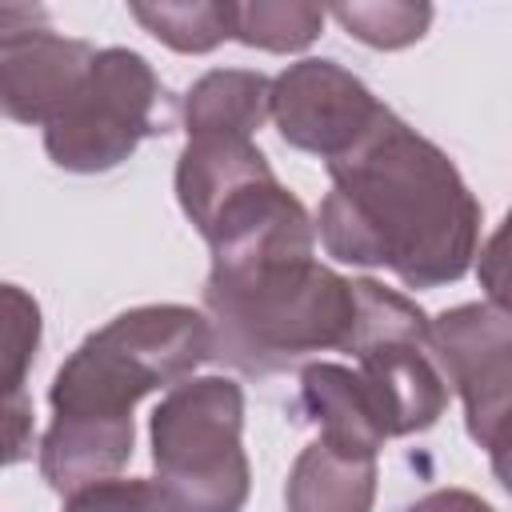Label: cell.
Segmentation results:
<instances>
[{"mask_svg":"<svg viewBox=\"0 0 512 512\" xmlns=\"http://www.w3.org/2000/svg\"><path fill=\"white\" fill-rule=\"evenodd\" d=\"M128 16L184 56H204L232 40V4L192 0V4H128Z\"/></svg>","mask_w":512,"mask_h":512,"instance_id":"14","label":"cell"},{"mask_svg":"<svg viewBox=\"0 0 512 512\" xmlns=\"http://www.w3.org/2000/svg\"><path fill=\"white\" fill-rule=\"evenodd\" d=\"M200 300L212 360L256 380L300 372L320 352H344L356 316L352 280L316 256L208 272Z\"/></svg>","mask_w":512,"mask_h":512,"instance_id":"3","label":"cell"},{"mask_svg":"<svg viewBox=\"0 0 512 512\" xmlns=\"http://www.w3.org/2000/svg\"><path fill=\"white\" fill-rule=\"evenodd\" d=\"M376 476V452L344 448L316 436L288 468L284 504L288 512H372Z\"/></svg>","mask_w":512,"mask_h":512,"instance_id":"12","label":"cell"},{"mask_svg":"<svg viewBox=\"0 0 512 512\" xmlns=\"http://www.w3.org/2000/svg\"><path fill=\"white\" fill-rule=\"evenodd\" d=\"M52 32V16L40 4H0V52Z\"/></svg>","mask_w":512,"mask_h":512,"instance_id":"20","label":"cell"},{"mask_svg":"<svg viewBox=\"0 0 512 512\" xmlns=\"http://www.w3.org/2000/svg\"><path fill=\"white\" fill-rule=\"evenodd\" d=\"M204 360L208 320L188 304H140L88 332L48 388L52 424L36 444L44 484L68 496L116 476L132 460L136 404L188 380Z\"/></svg>","mask_w":512,"mask_h":512,"instance_id":"2","label":"cell"},{"mask_svg":"<svg viewBox=\"0 0 512 512\" xmlns=\"http://www.w3.org/2000/svg\"><path fill=\"white\" fill-rule=\"evenodd\" d=\"M404 512H496V508L468 488H432L420 500H412Z\"/></svg>","mask_w":512,"mask_h":512,"instance_id":"21","label":"cell"},{"mask_svg":"<svg viewBox=\"0 0 512 512\" xmlns=\"http://www.w3.org/2000/svg\"><path fill=\"white\" fill-rule=\"evenodd\" d=\"M176 128V96L132 48H96L80 88L44 128L56 168L96 176L120 168L144 140Z\"/></svg>","mask_w":512,"mask_h":512,"instance_id":"6","label":"cell"},{"mask_svg":"<svg viewBox=\"0 0 512 512\" xmlns=\"http://www.w3.org/2000/svg\"><path fill=\"white\" fill-rule=\"evenodd\" d=\"M384 112L372 88L336 60H296L288 64L268 92V120L280 140L296 152L320 156L324 164L344 156Z\"/></svg>","mask_w":512,"mask_h":512,"instance_id":"9","label":"cell"},{"mask_svg":"<svg viewBox=\"0 0 512 512\" xmlns=\"http://www.w3.org/2000/svg\"><path fill=\"white\" fill-rule=\"evenodd\" d=\"M44 336L40 304L28 288L0 280V400L28 392V372L36 364Z\"/></svg>","mask_w":512,"mask_h":512,"instance_id":"16","label":"cell"},{"mask_svg":"<svg viewBox=\"0 0 512 512\" xmlns=\"http://www.w3.org/2000/svg\"><path fill=\"white\" fill-rule=\"evenodd\" d=\"M36 448V412L28 392L0 400V468H12L28 460Z\"/></svg>","mask_w":512,"mask_h":512,"instance_id":"19","label":"cell"},{"mask_svg":"<svg viewBox=\"0 0 512 512\" xmlns=\"http://www.w3.org/2000/svg\"><path fill=\"white\" fill-rule=\"evenodd\" d=\"M324 28V8L304 0L232 4V40L260 52H304Z\"/></svg>","mask_w":512,"mask_h":512,"instance_id":"15","label":"cell"},{"mask_svg":"<svg viewBox=\"0 0 512 512\" xmlns=\"http://www.w3.org/2000/svg\"><path fill=\"white\" fill-rule=\"evenodd\" d=\"M176 200L212 252L208 272H236L316 252L308 208L276 180L248 136H188L176 156Z\"/></svg>","mask_w":512,"mask_h":512,"instance_id":"4","label":"cell"},{"mask_svg":"<svg viewBox=\"0 0 512 512\" xmlns=\"http://www.w3.org/2000/svg\"><path fill=\"white\" fill-rule=\"evenodd\" d=\"M92 56L96 48L88 40L60 32H44L0 52V120L48 128L80 88Z\"/></svg>","mask_w":512,"mask_h":512,"instance_id":"10","label":"cell"},{"mask_svg":"<svg viewBox=\"0 0 512 512\" xmlns=\"http://www.w3.org/2000/svg\"><path fill=\"white\" fill-rule=\"evenodd\" d=\"M352 332L344 352H352L356 372L372 388L384 416V432L412 436L428 432L448 408V380L432 340L428 312L380 280H352Z\"/></svg>","mask_w":512,"mask_h":512,"instance_id":"7","label":"cell"},{"mask_svg":"<svg viewBox=\"0 0 512 512\" xmlns=\"http://www.w3.org/2000/svg\"><path fill=\"white\" fill-rule=\"evenodd\" d=\"M432 340L448 388H456L468 420V436L492 456L504 476L508 448V384H512V320L508 308L472 300L444 308L432 320Z\"/></svg>","mask_w":512,"mask_h":512,"instance_id":"8","label":"cell"},{"mask_svg":"<svg viewBox=\"0 0 512 512\" xmlns=\"http://www.w3.org/2000/svg\"><path fill=\"white\" fill-rule=\"evenodd\" d=\"M324 16H332L360 44L380 48V52H396V48H408V44L424 40V32L432 24V4H400V0H384V4H336Z\"/></svg>","mask_w":512,"mask_h":512,"instance_id":"17","label":"cell"},{"mask_svg":"<svg viewBox=\"0 0 512 512\" xmlns=\"http://www.w3.org/2000/svg\"><path fill=\"white\" fill-rule=\"evenodd\" d=\"M332 192L312 220L324 252L352 268H388L428 292L468 276L480 256V200L460 168L388 104L372 128L324 164Z\"/></svg>","mask_w":512,"mask_h":512,"instance_id":"1","label":"cell"},{"mask_svg":"<svg viewBox=\"0 0 512 512\" xmlns=\"http://www.w3.org/2000/svg\"><path fill=\"white\" fill-rule=\"evenodd\" d=\"M60 512H172V504L156 480L108 476V480H96V484L68 492Z\"/></svg>","mask_w":512,"mask_h":512,"instance_id":"18","label":"cell"},{"mask_svg":"<svg viewBox=\"0 0 512 512\" xmlns=\"http://www.w3.org/2000/svg\"><path fill=\"white\" fill-rule=\"evenodd\" d=\"M152 468L172 512H244L252 464L244 452V388L228 376H188L156 404Z\"/></svg>","mask_w":512,"mask_h":512,"instance_id":"5","label":"cell"},{"mask_svg":"<svg viewBox=\"0 0 512 512\" xmlns=\"http://www.w3.org/2000/svg\"><path fill=\"white\" fill-rule=\"evenodd\" d=\"M272 80L252 68H212L180 100L188 136H256L268 120Z\"/></svg>","mask_w":512,"mask_h":512,"instance_id":"13","label":"cell"},{"mask_svg":"<svg viewBox=\"0 0 512 512\" xmlns=\"http://www.w3.org/2000/svg\"><path fill=\"white\" fill-rule=\"evenodd\" d=\"M292 416H296V424H312L316 436L344 444V448L380 456V448L388 440L384 416L372 400V388L348 364H332V360L304 364L296 400H292Z\"/></svg>","mask_w":512,"mask_h":512,"instance_id":"11","label":"cell"}]
</instances>
